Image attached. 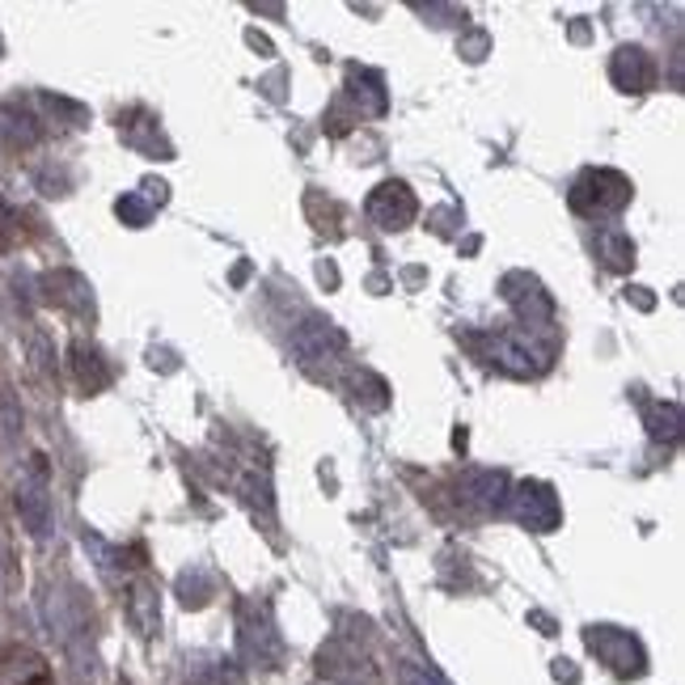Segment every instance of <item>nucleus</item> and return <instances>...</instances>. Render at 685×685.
Returning a JSON list of instances; mask_svg holds the SVG:
<instances>
[{
	"label": "nucleus",
	"instance_id": "nucleus-9",
	"mask_svg": "<svg viewBox=\"0 0 685 685\" xmlns=\"http://www.w3.org/2000/svg\"><path fill=\"white\" fill-rule=\"evenodd\" d=\"M491 360L499 369L516 373V377H530V373L541 369V351L530 339H521V335H499V339H491Z\"/></svg>",
	"mask_w": 685,
	"mask_h": 685
},
{
	"label": "nucleus",
	"instance_id": "nucleus-17",
	"mask_svg": "<svg viewBox=\"0 0 685 685\" xmlns=\"http://www.w3.org/2000/svg\"><path fill=\"white\" fill-rule=\"evenodd\" d=\"M651 436L656 440H664V436H682V411H677V402H669V407H656V415H651Z\"/></svg>",
	"mask_w": 685,
	"mask_h": 685
},
{
	"label": "nucleus",
	"instance_id": "nucleus-13",
	"mask_svg": "<svg viewBox=\"0 0 685 685\" xmlns=\"http://www.w3.org/2000/svg\"><path fill=\"white\" fill-rule=\"evenodd\" d=\"M0 140H9L13 149H30V145L38 140L35 119H26L22 111H9V107H0Z\"/></svg>",
	"mask_w": 685,
	"mask_h": 685
},
{
	"label": "nucleus",
	"instance_id": "nucleus-10",
	"mask_svg": "<svg viewBox=\"0 0 685 685\" xmlns=\"http://www.w3.org/2000/svg\"><path fill=\"white\" fill-rule=\"evenodd\" d=\"M503 491H508V478L495 474V470H470L461 478V499L483 508V512H499L503 508Z\"/></svg>",
	"mask_w": 685,
	"mask_h": 685
},
{
	"label": "nucleus",
	"instance_id": "nucleus-18",
	"mask_svg": "<svg viewBox=\"0 0 685 685\" xmlns=\"http://www.w3.org/2000/svg\"><path fill=\"white\" fill-rule=\"evenodd\" d=\"M178 593H183V601H187V606H203V601H208V593H212V580H208L203 571H183Z\"/></svg>",
	"mask_w": 685,
	"mask_h": 685
},
{
	"label": "nucleus",
	"instance_id": "nucleus-21",
	"mask_svg": "<svg viewBox=\"0 0 685 685\" xmlns=\"http://www.w3.org/2000/svg\"><path fill=\"white\" fill-rule=\"evenodd\" d=\"M398 685H440L432 673H423V669H415V664H402L398 669Z\"/></svg>",
	"mask_w": 685,
	"mask_h": 685
},
{
	"label": "nucleus",
	"instance_id": "nucleus-11",
	"mask_svg": "<svg viewBox=\"0 0 685 685\" xmlns=\"http://www.w3.org/2000/svg\"><path fill=\"white\" fill-rule=\"evenodd\" d=\"M503 284L521 288V292H508V288H503V297L516 304V313H521V317L541 322V317H550V313H555V304H550V297L541 292V284H537V279H530V275H508Z\"/></svg>",
	"mask_w": 685,
	"mask_h": 685
},
{
	"label": "nucleus",
	"instance_id": "nucleus-23",
	"mask_svg": "<svg viewBox=\"0 0 685 685\" xmlns=\"http://www.w3.org/2000/svg\"><path fill=\"white\" fill-rule=\"evenodd\" d=\"M555 677H559V682H580V673H575L571 660H555Z\"/></svg>",
	"mask_w": 685,
	"mask_h": 685
},
{
	"label": "nucleus",
	"instance_id": "nucleus-2",
	"mask_svg": "<svg viewBox=\"0 0 685 685\" xmlns=\"http://www.w3.org/2000/svg\"><path fill=\"white\" fill-rule=\"evenodd\" d=\"M13 508H17V516H22V525H26L30 537H47L51 533V487H47L42 457H30V465L22 470L17 491H13Z\"/></svg>",
	"mask_w": 685,
	"mask_h": 685
},
{
	"label": "nucleus",
	"instance_id": "nucleus-4",
	"mask_svg": "<svg viewBox=\"0 0 685 685\" xmlns=\"http://www.w3.org/2000/svg\"><path fill=\"white\" fill-rule=\"evenodd\" d=\"M512 508H516V516H521L533 533H555L559 521H563L559 495H555V487H546V483H521L516 495H512Z\"/></svg>",
	"mask_w": 685,
	"mask_h": 685
},
{
	"label": "nucleus",
	"instance_id": "nucleus-3",
	"mask_svg": "<svg viewBox=\"0 0 685 685\" xmlns=\"http://www.w3.org/2000/svg\"><path fill=\"white\" fill-rule=\"evenodd\" d=\"M626 203H631V183L613 170H593L571 190V208L584 212V216H613Z\"/></svg>",
	"mask_w": 685,
	"mask_h": 685
},
{
	"label": "nucleus",
	"instance_id": "nucleus-7",
	"mask_svg": "<svg viewBox=\"0 0 685 685\" xmlns=\"http://www.w3.org/2000/svg\"><path fill=\"white\" fill-rule=\"evenodd\" d=\"M241 651L254 660V664H275V656H279V639H275V631H271V618H266V609H241Z\"/></svg>",
	"mask_w": 685,
	"mask_h": 685
},
{
	"label": "nucleus",
	"instance_id": "nucleus-16",
	"mask_svg": "<svg viewBox=\"0 0 685 685\" xmlns=\"http://www.w3.org/2000/svg\"><path fill=\"white\" fill-rule=\"evenodd\" d=\"M73 356H76V369H80V385H89V389H98V385H107V369L98 364L102 356L94 351V347H73Z\"/></svg>",
	"mask_w": 685,
	"mask_h": 685
},
{
	"label": "nucleus",
	"instance_id": "nucleus-6",
	"mask_svg": "<svg viewBox=\"0 0 685 685\" xmlns=\"http://www.w3.org/2000/svg\"><path fill=\"white\" fill-rule=\"evenodd\" d=\"M342 331L335 322H326V317H304L301 326H297V335H292V347H297V356H301L304 364H331L335 356L342 351Z\"/></svg>",
	"mask_w": 685,
	"mask_h": 685
},
{
	"label": "nucleus",
	"instance_id": "nucleus-19",
	"mask_svg": "<svg viewBox=\"0 0 685 685\" xmlns=\"http://www.w3.org/2000/svg\"><path fill=\"white\" fill-rule=\"evenodd\" d=\"M114 212H119V216H123V225H132V228L149 225V216H152L149 199H140V195H123V199H119V208H114Z\"/></svg>",
	"mask_w": 685,
	"mask_h": 685
},
{
	"label": "nucleus",
	"instance_id": "nucleus-8",
	"mask_svg": "<svg viewBox=\"0 0 685 685\" xmlns=\"http://www.w3.org/2000/svg\"><path fill=\"white\" fill-rule=\"evenodd\" d=\"M613 85L618 89H626V94H647L651 89V80H656V64H651V55H647L644 47H622L618 55H613Z\"/></svg>",
	"mask_w": 685,
	"mask_h": 685
},
{
	"label": "nucleus",
	"instance_id": "nucleus-20",
	"mask_svg": "<svg viewBox=\"0 0 685 685\" xmlns=\"http://www.w3.org/2000/svg\"><path fill=\"white\" fill-rule=\"evenodd\" d=\"M17 432H22L17 402H13V394H9V389H0V436H4V440H17Z\"/></svg>",
	"mask_w": 685,
	"mask_h": 685
},
{
	"label": "nucleus",
	"instance_id": "nucleus-1",
	"mask_svg": "<svg viewBox=\"0 0 685 685\" xmlns=\"http://www.w3.org/2000/svg\"><path fill=\"white\" fill-rule=\"evenodd\" d=\"M584 644H588V651L606 664L613 677H639L647 669L644 644L631 631H622V626H588Z\"/></svg>",
	"mask_w": 685,
	"mask_h": 685
},
{
	"label": "nucleus",
	"instance_id": "nucleus-15",
	"mask_svg": "<svg viewBox=\"0 0 685 685\" xmlns=\"http://www.w3.org/2000/svg\"><path fill=\"white\" fill-rule=\"evenodd\" d=\"M42 673L35 656H13L9 664H0V685H30Z\"/></svg>",
	"mask_w": 685,
	"mask_h": 685
},
{
	"label": "nucleus",
	"instance_id": "nucleus-5",
	"mask_svg": "<svg viewBox=\"0 0 685 685\" xmlns=\"http://www.w3.org/2000/svg\"><path fill=\"white\" fill-rule=\"evenodd\" d=\"M415 212H419L415 195L402 187V183H381V187L369 195V216H373V225L385 228V233L407 228L415 221Z\"/></svg>",
	"mask_w": 685,
	"mask_h": 685
},
{
	"label": "nucleus",
	"instance_id": "nucleus-24",
	"mask_svg": "<svg viewBox=\"0 0 685 685\" xmlns=\"http://www.w3.org/2000/svg\"><path fill=\"white\" fill-rule=\"evenodd\" d=\"M9 225H13V212H9V203L0 199V246H4V237H9Z\"/></svg>",
	"mask_w": 685,
	"mask_h": 685
},
{
	"label": "nucleus",
	"instance_id": "nucleus-22",
	"mask_svg": "<svg viewBox=\"0 0 685 685\" xmlns=\"http://www.w3.org/2000/svg\"><path fill=\"white\" fill-rule=\"evenodd\" d=\"M483 51H487V35L474 30L470 38H461V55H465V60H483Z\"/></svg>",
	"mask_w": 685,
	"mask_h": 685
},
{
	"label": "nucleus",
	"instance_id": "nucleus-14",
	"mask_svg": "<svg viewBox=\"0 0 685 685\" xmlns=\"http://www.w3.org/2000/svg\"><path fill=\"white\" fill-rule=\"evenodd\" d=\"M597 250H601L606 266H613V271H626V266L635 263V246H631V237H626V233H618V228L597 233Z\"/></svg>",
	"mask_w": 685,
	"mask_h": 685
},
{
	"label": "nucleus",
	"instance_id": "nucleus-12",
	"mask_svg": "<svg viewBox=\"0 0 685 685\" xmlns=\"http://www.w3.org/2000/svg\"><path fill=\"white\" fill-rule=\"evenodd\" d=\"M127 613H132V622H136V631L140 635H157V622H161V613H157V588L152 584H132V597H127Z\"/></svg>",
	"mask_w": 685,
	"mask_h": 685
}]
</instances>
